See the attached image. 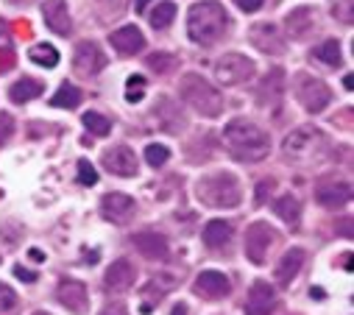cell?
Returning a JSON list of instances; mask_svg holds the SVG:
<instances>
[{
  "instance_id": "4",
  "label": "cell",
  "mask_w": 354,
  "mask_h": 315,
  "mask_svg": "<svg viewBox=\"0 0 354 315\" xmlns=\"http://www.w3.org/2000/svg\"><path fill=\"white\" fill-rule=\"evenodd\" d=\"M179 93H182L185 104L193 106V109H196L198 115H204V117H218V115L223 112V95L207 82L204 75H198V73L182 75Z\"/></svg>"
},
{
  "instance_id": "9",
  "label": "cell",
  "mask_w": 354,
  "mask_h": 315,
  "mask_svg": "<svg viewBox=\"0 0 354 315\" xmlns=\"http://www.w3.org/2000/svg\"><path fill=\"white\" fill-rule=\"evenodd\" d=\"M351 184L340 176H321L315 182V201L326 209H340L351 201Z\"/></svg>"
},
{
  "instance_id": "37",
  "label": "cell",
  "mask_w": 354,
  "mask_h": 315,
  "mask_svg": "<svg viewBox=\"0 0 354 315\" xmlns=\"http://www.w3.org/2000/svg\"><path fill=\"white\" fill-rule=\"evenodd\" d=\"M78 182H81L84 187H95V184H98V173H95V168L86 162V160L78 162Z\"/></svg>"
},
{
  "instance_id": "11",
  "label": "cell",
  "mask_w": 354,
  "mask_h": 315,
  "mask_svg": "<svg viewBox=\"0 0 354 315\" xmlns=\"http://www.w3.org/2000/svg\"><path fill=\"white\" fill-rule=\"evenodd\" d=\"M73 67L81 78H93L98 75L104 67H106V56L104 50L95 45V42H81L75 48V56H73Z\"/></svg>"
},
{
  "instance_id": "15",
  "label": "cell",
  "mask_w": 354,
  "mask_h": 315,
  "mask_svg": "<svg viewBox=\"0 0 354 315\" xmlns=\"http://www.w3.org/2000/svg\"><path fill=\"white\" fill-rule=\"evenodd\" d=\"M282 95H285V73H282L279 67H274L268 75L262 78V84H259V90H257V101H259V106H265V109H279Z\"/></svg>"
},
{
  "instance_id": "32",
  "label": "cell",
  "mask_w": 354,
  "mask_h": 315,
  "mask_svg": "<svg viewBox=\"0 0 354 315\" xmlns=\"http://www.w3.org/2000/svg\"><path fill=\"white\" fill-rule=\"evenodd\" d=\"M84 126L90 128L93 134H98V137H106L112 131V120L104 117L101 112H84Z\"/></svg>"
},
{
  "instance_id": "36",
  "label": "cell",
  "mask_w": 354,
  "mask_h": 315,
  "mask_svg": "<svg viewBox=\"0 0 354 315\" xmlns=\"http://www.w3.org/2000/svg\"><path fill=\"white\" fill-rule=\"evenodd\" d=\"M17 309V293L0 282V315H12Z\"/></svg>"
},
{
  "instance_id": "1",
  "label": "cell",
  "mask_w": 354,
  "mask_h": 315,
  "mask_svg": "<svg viewBox=\"0 0 354 315\" xmlns=\"http://www.w3.org/2000/svg\"><path fill=\"white\" fill-rule=\"evenodd\" d=\"M223 145L237 162H262L271 153V137L251 120H232L223 128Z\"/></svg>"
},
{
  "instance_id": "7",
  "label": "cell",
  "mask_w": 354,
  "mask_h": 315,
  "mask_svg": "<svg viewBox=\"0 0 354 315\" xmlns=\"http://www.w3.org/2000/svg\"><path fill=\"white\" fill-rule=\"evenodd\" d=\"M293 90H296V98L299 104L307 109V112H324L332 101V90L321 82L315 75H307V73H299L296 82H293Z\"/></svg>"
},
{
  "instance_id": "5",
  "label": "cell",
  "mask_w": 354,
  "mask_h": 315,
  "mask_svg": "<svg viewBox=\"0 0 354 315\" xmlns=\"http://www.w3.org/2000/svg\"><path fill=\"white\" fill-rule=\"evenodd\" d=\"M282 151L290 162H313L326 153V137L315 126H299L296 131L288 134Z\"/></svg>"
},
{
  "instance_id": "38",
  "label": "cell",
  "mask_w": 354,
  "mask_h": 315,
  "mask_svg": "<svg viewBox=\"0 0 354 315\" xmlns=\"http://www.w3.org/2000/svg\"><path fill=\"white\" fill-rule=\"evenodd\" d=\"M351 6H354V0H340V3H335V9H332V15L337 17V23H343V26H351V23H354V15H351Z\"/></svg>"
},
{
  "instance_id": "24",
  "label": "cell",
  "mask_w": 354,
  "mask_h": 315,
  "mask_svg": "<svg viewBox=\"0 0 354 315\" xmlns=\"http://www.w3.org/2000/svg\"><path fill=\"white\" fill-rule=\"evenodd\" d=\"M301 265H304V251H301V249H290V251L279 260V265H277V282H279L282 287L293 285V279L299 276Z\"/></svg>"
},
{
  "instance_id": "16",
  "label": "cell",
  "mask_w": 354,
  "mask_h": 315,
  "mask_svg": "<svg viewBox=\"0 0 354 315\" xmlns=\"http://www.w3.org/2000/svg\"><path fill=\"white\" fill-rule=\"evenodd\" d=\"M134 209H137V201L131 195H126V193H106L104 201H101V215L106 220H112V223L131 220Z\"/></svg>"
},
{
  "instance_id": "21",
  "label": "cell",
  "mask_w": 354,
  "mask_h": 315,
  "mask_svg": "<svg viewBox=\"0 0 354 315\" xmlns=\"http://www.w3.org/2000/svg\"><path fill=\"white\" fill-rule=\"evenodd\" d=\"M134 246L145 260H165L167 257V238L159 231H140L134 234Z\"/></svg>"
},
{
  "instance_id": "41",
  "label": "cell",
  "mask_w": 354,
  "mask_h": 315,
  "mask_svg": "<svg viewBox=\"0 0 354 315\" xmlns=\"http://www.w3.org/2000/svg\"><path fill=\"white\" fill-rule=\"evenodd\" d=\"M234 6L240 12H245V15H254V12H259L265 6V0H234Z\"/></svg>"
},
{
  "instance_id": "23",
  "label": "cell",
  "mask_w": 354,
  "mask_h": 315,
  "mask_svg": "<svg viewBox=\"0 0 354 315\" xmlns=\"http://www.w3.org/2000/svg\"><path fill=\"white\" fill-rule=\"evenodd\" d=\"M134 282H137V268H134L129 260H118V262L109 265V271H106V285H109L112 290H129Z\"/></svg>"
},
{
  "instance_id": "45",
  "label": "cell",
  "mask_w": 354,
  "mask_h": 315,
  "mask_svg": "<svg viewBox=\"0 0 354 315\" xmlns=\"http://www.w3.org/2000/svg\"><path fill=\"white\" fill-rule=\"evenodd\" d=\"M170 315H190V309H187V304H176Z\"/></svg>"
},
{
  "instance_id": "27",
  "label": "cell",
  "mask_w": 354,
  "mask_h": 315,
  "mask_svg": "<svg viewBox=\"0 0 354 315\" xmlns=\"http://www.w3.org/2000/svg\"><path fill=\"white\" fill-rule=\"evenodd\" d=\"M42 90H45V84H42V82H37V78H20V82H15V84H12L9 98H12L15 104H28V101L39 98V95H42Z\"/></svg>"
},
{
  "instance_id": "35",
  "label": "cell",
  "mask_w": 354,
  "mask_h": 315,
  "mask_svg": "<svg viewBox=\"0 0 354 315\" xmlns=\"http://www.w3.org/2000/svg\"><path fill=\"white\" fill-rule=\"evenodd\" d=\"M176 64H179V61H176V56H167V53H151L148 56V67L153 70V73H170Z\"/></svg>"
},
{
  "instance_id": "22",
  "label": "cell",
  "mask_w": 354,
  "mask_h": 315,
  "mask_svg": "<svg viewBox=\"0 0 354 315\" xmlns=\"http://www.w3.org/2000/svg\"><path fill=\"white\" fill-rule=\"evenodd\" d=\"M153 115H156V120H159V128H165V131H170V134H176V131L185 128V117H182L179 106H176L170 98H159L156 106H153Z\"/></svg>"
},
{
  "instance_id": "28",
  "label": "cell",
  "mask_w": 354,
  "mask_h": 315,
  "mask_svg": "<svg viewBox=\"0 0 354 315\" xmlns=\"http://www.w3.org/2000/svg\"><path fill=\"white\" fill-rule=\"evenodd\" d=\"M81 90L78 87H73L70 82H64L59 90H56V95L50 98V106H56V109H75L78 104H81Z\"/></svg>"
},
{
  "instance_id": "31",
  "label": "cell",
  "mask_w": 354,
  "mask_h": 315,
  "mask_svg": "<svg viewBox=\"0 0 354 315\" xmlns=\"http://www.w3.org/2000/svg\"><path fill=\"white\" fill-rule=\"evenodd\" d=\"M28 59L34 61V64H39V67H56L59 64V50L53 48V45H34L31 50H28Z\"/></svg>"
},
{
  "instance_id": "6",
  "label": "cell",
  "mask_w": 354,
  "mask_h": 315,
  "mask_svg": "<svg viewBox=\"0 0 354 315\" xmlns=\"http://www.w3.org/2000/svg\"><path fill=\"white\" fill-rule=\"evenodd\" d=\"M279 246V231L265 223V220H257L248 226L245 231V257L254 262V265H265L268 262V254Z\"/></svg>"
},
{
  "instance_id": "20",
  "label": "cell",
  "mask_w": 354,
  "mask_h": 315,
  "mask_svg": "<svg viewBox=\"0 0 354 315\" xmlns=\"http://www.w3.org/2000/svg\"><path fill=\"white\" fill-rule=\"evenodd\" d=\"M109 42L115 45V50L120 56H134V53H140L145 48V37H142V31L137 26H123V28L112 31Z\"/></svg>"
},
{
  "instance_id": "13",
  "label": "cell",
  "mask_w": 354,
  "mask_h": 315,
  "mask_svg": "<svg viewBox=\"0 0 354 315\" xmlns=\"http://www.w3.org/2000/svg\"><path fill=\"white\" fill-rule=\"evenodd\" d=\"M277 309V293L271 282H254L245 296V315H274Z\"/></svg>"
},
{
  "instance_id": "25",
  "label": "cell",
  "mask_w": 354,
  "mask_h": 315,
  "mask_svg": "<svg viewBox=\"0 0 354 315\" xmlns=\"http://www.w3.org/2000/svg\"><path fill=\"white\" fill-rule=\"evenodd\" d=\"M274 212L290 226V229H299V223H301V201L296 198V195H279L277 201H274Z\"/></svg>"
},
{
  "instance_id": "33",
  "label": "cell",
  "mask_w": 354,
  "mask_h": 315,
  "mask_svg": "<svg viewBox=\"0 0 354 315\" xmlns=\"http://www.w3.org/2000/svg\"><path fill=\"white\" fill-rule=\"evenodd\" d=\"M167 160H170V148H167V145L153 142V145L145 148V162H148L151 168H162Z\"/></svg>"
},
{
  "instance_id": "19",
  "label": "cell",
  "mask_w": 354,
  "mask_h": 315,
  "mask_svg": "<svg viewBox=\"0 0 354 315\" xmlns=\"http://www.w3.org/2000/svg\"><path fill=\"white\" fill-rule=\"evenodd\" d=\"M285 26H288V34H290L293 39H307V37L315 31V26H318V12H315L313 6L293 9V12L288 15Z\"/></svg>"
},
{
  "instance_id": "14",
  "label": "cell",
  "mask_w": 354,
  "mask_h": 315,
  "mask_svg": "<svg viewBox=\"0 0 354 315\" xmlns=\"http://www.w3.org/2000/svg\"><path fill=\"white\" fill-rule=\"evenodd\" d=\"M104 168L115 176H137V171H140L137 153L129 145H115L104 153Z\"/></svg>"
},
{
  "instance_id": "2",
  "label": "cell",
  "mask_w": 354,
  "mask_h": 315,
  "mask_svg": "<svg viewBox=\"0 0 354 315\" xmlns=\"http://www.w3.org/2000/svg\"><path fill=\"white\" fill-rule=\"evenodd\" d=\"M229 28V15L218 0H201L187 12V37L198 45H215Z\"/></svg>"
},
{
  "instance_id": "43",
  "label": "cell",
  "mask_w": 354,
  "mask_h": 315,
  "mask_svg": "<svg viewBox=\"0 0 354 315\" xmlns=\"http://www.w3.org/2000/svg\"><path fill=\"white\" fill-rule=\"evenodd\" d=\"M12 67H15V53H12V48L0 50V73H6V70H12Z\"/></svg>"
},
{
  "instance_id": "12",
  "label": "cell",
  "mask_w": 354,
  "mask_h": 315,
  "mask_svg": "<svg viewBox=\"0 0 354 315\" xmlns=\"http://www.w3.org/2000/svg\"><path fill=\"white\" fill-rule=\"evenodd\" d=\"M193 293L201 296V298H207V301H221V298H226L232 293V282L221 271H204V274L196 276Z\"/></svg>"
},
{
  "instance_id": "3",
  "label": "cell",
  "mask_w": 354,
  "mask_h": 315,
  "mask_svg": "<svg viewBox=\"0 0 354 315\" xmlns=\"http://www.w3.org/2000/svg\"><path fill=\"white\" fill-rule=\"evenodd\" d=\"M196 195L204 207H212V209H234L240 207L243 201V190H240V182L237 176L232 173H212V176H204L198 184H196Z\"/></svg>"
},
{
  "instance_id": "26",
  "label": "cell",
  "mask_w": 354,
  "mask_h": 315,
  "mask_svg": "<svg viewBox=\"0 0 354 315\" xmlns=\"http://www.w3.org/2000/svg\"><path fill=\"white\" fill-rule=\"evenodd\" d=\"M232 223L229 220H221V218H215V220H209L207 226H204V243L209 246V249H221V246H226L229 240H232Z\"/></svg>"
},
{
  "instance_id": "44",
  "label": "cell",
  "mask_w": 354,
  "mask_h": 315,
  "mask_svg": "<svg viewBox=\"0 0 354 315\" xmlns=\"http://www.w3.org/2000/svg\"><path fill=\"white\" fill-rule=\"evenodd\" d=\"M15 276H17V279H23V282H37V274H34V271H26L23 265H17V268H15Z\"/></svg>"
},
{
  "instance_id": "49",
  "label": "cell",
  "mask_w": 354,
  "mask_h": 315,
  "mask_svg": "<svg viewBox=\"0 0 354 315\" xmlns=\"http://www.w3.org/2000/svg\"><path fill=\"white\" fill-rule=\"evenodd\" d=\"M34 315H48V312H34Z\"/></svg>"
},
{
  "instance_id": "30",
  "label": "cell",
  "mask_w": 354,
  "mask_h": 315,
  "mask_svg": "<svg viewBox=\"0 0 354 315\" xmlns=\"http://www.w3.org/2000/svg\"><path fill=\"white\" fill-rule=\"evenodd\" d=\"M313 59H318V61H324V64H329V67H340V42L337 39H326L324 45H318L315 50H313Z\"/></svg>"
},
{
  "instance_id": "10",
  "label": "cell",
  "mask_w": 354,
  "mask_h": 315,
  "mask_svg": "<svg viewBox=\"0 0 354 315\" xmlns=\"http://www.w3.org/2000/svg\"><path fill=\"white\" fill-rule=\"evenodd\" d=\"M248 39H251V45H257V50L268 53V56H282L288 50L285 39L274 23H254L248 28Z\"/></svg>"
},
{
  "instance_id": "34",
  "label": "cell",
  "mask_w": 354,
  "mask_h": 315,
  "mask_svg": "<svg viewBox=\"0 0 354 315\" xmlns=\"http://www.w3.org/2000/svg\"><path fill=\"white\" fill-rule=\"evenodd\" d=\"M145 98V78L142 75H129L126 82V101L129 104H140Z\"/></svg>"
},
{
  "instance_id": "39",
  "label": "cell",
  "mask_w": 354,
  "mask_h": 315,
  "mask_svg": "<svg viewBox=\"0 0 354 315\" xmlns=\"http://www.w3.org/2000/svg\"><path fill=\"white\" fill-rule=\"evenodd\" d=\"M12 131H15L12 115H0V148H3V145L12 140Z\"/></svg>"
},
{
  "instance_id": "17",
  "label": "cell",
  "mask_w": 354,
  "mask_h": 315,
  "mask_svg": "<svg viewBox=\"0 0 354 315\" xmlns=\"http://www.w3.org/2000/svg\"><path fill=\"white\" fill-rule=\"evenodd\" d=\"M42 17L48 23V28L59 37H67L73 31V20L67 12V0H45L42 3Z\"/></svg>"
},
{
  "instance_id": "29",
  "label": "cell",
  "mask_w": 354,
  "mask_h": 315,
  "mask_svg": "<svg viewBox=\"0 0 354 315\" xmlns=\"http://www.w3.org/2000/svg\"><path fill=\"white\" fill-rule=\"evenodd\" d=\"M176 12H179V9H176V3H173V0H159V3H156V9L151 12V26H153L156 31H165V28L173 23Z\"/></svg>"
},
{
  "instance_id": "42",
  "label": "cell",
  "mask_w": 354,
  "mask_h": 315,
  "mask_svg": "<svg viewBox=\"0 0 354 315\" xmlns=\"http://www.w3.org/2000/svg\"><path fill=\"white\" fill-rule=\"evenodd\" d=\"M98 315H129V307L123 301H109Z\"/></svg>"
},
{
  "instance_id": "47",
  "label": "cell",
  "mask_w": 354,
  "mask_h": 315,
  "mask_svg": "<svg viewBox=\"0 0 354 315\" xmlns=\"http://www.w3.org/2000/svg\"><path fill=\"white\" fill-rule=\"evenodd\" d=\"M340 262H343V268H346V271H351V254H343V260H340Z\"/></svg>"
},
{
  "instance_id": "40",
  "label": "cell",
  "mask_w": 354,
  "mask_h": 315,
  "mask_svg": "<svg viewBox=\"0 0 354 315\" xmlns=\"http://www.w3.org/2000/svg\"><path fill=\"white\" fill-rule=\"evenodd\" d=\"M268 193H274V179H265V182H259L257 195H254V204H257V207H262V204H265V198H268Z\"/></svg>"
},
{
  "instance_id": "8",
  "label": "cell",
  "mask_w": 354,
  "mask_h": 315,
  "mask_svg": "<svg viewBox=\"0 0 354 315\" xmlns=\"http://www.w3.org/2000/svg\"><path fill=\"white\" fill-rule=\"evenodd\" d=\"M254 75V61L243 53H226L215 61V78L223 87H234L243 84Z\"/></svg>"
},
{
  "instance_id": "18",
  "label": "cell",
  "mask_w": 354,
  "mask_h": 315,
  "mask_svg": "<svg viewBox=\"0 0 354 315\" xmlns=\"http://www.w3.org/2000/svg\"><path fill=\"white\" fill-rule=\"evenodd\" d=\"M56 296H59V301L70 309V312H86V307H90V293H86V287L81 285V282H75V279H64L62 285H59V290H56Z\"/></svg>"
},
{
  "instance_id": "48",
  "label": "cell",
  "mask_w": 354,
  "mask_h": 315,
  "mask_svg": "<svg viewBox=\"0 0 354 315\" xmlns=\"http://www.w3.org/2000/svg\"><path fill=\"white\" fill-rule=\"evenodd\" d=\"M313 298H324V293H321V287H313V293H310Z\"/></svg>"
},
{
  "instance_id": "46",
  "label": "cell",
  "mask_w": 354,
  "mask_h": 315,
  "mask_svg": "<svg viewBox=\"0 0 354 315\" xmlns=\"http://www.w3.org/2000/svg\"><path fill=\"white\" fill-rule=\"evenodd\" d=\"M148 3H151V0H134V9H137V15H140V12H145V6H148Z\"/></svg>"
}]
</instances>
